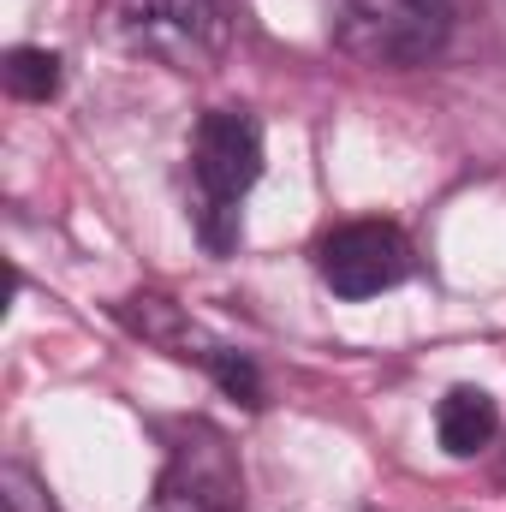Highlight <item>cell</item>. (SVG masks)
Masks as SVG:
<instances>
[{"label":"cell","instance_id":"obj_9","mask_svg":"<svg viewBox=\"0 0 506 512\" xmlns=\"http://www.w3.org/2000/svg\"><path fill=\"white\" fill-rule=\"evenodd\" d=\"M203 370L221 382V393H233L245 411H262V376H256V364L239 352V346H227V340H215V352L203 358Z\"/></svg>","mask_w":506,"mask_h":512},{"label":"cell","instance_id":"obj_8","mask_svg":"<svg viewBox=\"0 0 506 512\" xmlns=\"http://www.w3.org/2000/svg\"><path fill=\"white\" fill-rule=\"evenodd\" d=\"M0 78H6V96H18V102H48L54 90H60V54H48V48H12L6 60H0Z\"/></svg>","mask_w":506,"mask_h":512},{"label":"cell","instance_id":"obj_6","mask_svg":"<svg viewBox=\"0 0 506 512\" xmlns=\"http://www.w3.org/2000/svg\"><path fill=\"white\" fill-rule=\"evenodd\" d=\"M114 316L126 322L137 340H149V346H161V352H173V358H185V364H203L209 352H215V340L173 304V298H161V292H131L114 304Z\"/></svg>","mask_w":506,"mask_h":512},{"label":"cell","instance_id":"obj_4","mask_svg":"<svg viewBox=\"0 0 506 512\" xmlns=\"http://www.w3.org/2000/svg\"><path fill=\"white\" fill-rule=\"evenodd\" d=\"M328 6L340 48L376 66H417L447 36V0H328Z\"/></svg>","mask_w":506,"mask_h":512},{"label":"cell","instance_id":"obj_2","mask_svg":"<svg viewBox=\"0 0 506 512\" xmlns=\"http://www.w3.org/2000/svg\"><path fill=\"white\" fill-rule=\"evenodd\" d=\"M102 18L120 48L167 72H209L227 54L221 0H102Z\"/></svg>","mask_w":506,"mask_h":512},{"label":"cell","instance_id":"obj_5","mask_svg":"<svg viewBox=\"0 0 506 512\" xmlns=\"http://www.w3.org/2000/svg\"><path fill=\"white\" fill-rule=\"evenodd\" d=\"M411 268H417V256L405 245V233L387 221H352V227L328 233L316 251V274L334 298H381L399 280H411Z\"/></svg>","mask_w":506,"mask_h":512},{"label":"cell","instance_id":"obj_1","mask_svg":"<svg viewBox=\"0 0 506 512\" xmlns=\"http://www.w3.org/2000/svg\"><path fill=\"white\" fill-rule=\"evenodd\" d=\"M191 179H197V239L215 256L239 245V203L262 179V126L245 108H215L191 137Z\"/></svg>","mask_w":506,"mask_h":512},{"label":"cell","instance_id":"obj_3","mask_svg":"<svg viewBox=\"0 0 506 512\" xmlns=\"http://www.w3.org/2000/svg\"><path fill=\"white\" fill-rule=\"evenodd\" d=\"M149 512H245V471L215 423H185L167 447Z\"/></svg>","mask_w":506,"mask_h":512},{"label":"cell","instance_id":"obj_10","mask_svg":"<svg viewBox=\"0 0 506 512\" xmlns=\"http://www.w3.org/2000/svg\"><path fill=\"white\" fill-rule=\"evenodd\" d=\"M0 495H6V512H54V501H48V495L30 483V471H18V465H6Z\"/></svg>","mask_w":506,"mask_h":512},{"label":"cell","instance_id":"obj_7","mask_svg":"<svg viewBox=\"0 0 506 512\" xmlns=\"http://www.w3.org/2000/svg\"><path fill=\"white\" fill-rule=\"evenodd\" d=\"M435 435H441V453H447V459H477V453L501 435V405H495V393H483V387H453V393L435 405Z\"/></svg>","mask_w":506,"mask_h":512},{"label":"cell","instance_id":"obj_11","mask_svg":"<svg viewBox=\"0 0 506 512\" xmlns=\"http://www.w3.org/2000/svg\"><path fill=\"white\" fill-rule=\"evenodd\" d=\"M352 512H376V507H352Z\"/></svg>","mask_w":506,"mask_h":512}]
</instances>
